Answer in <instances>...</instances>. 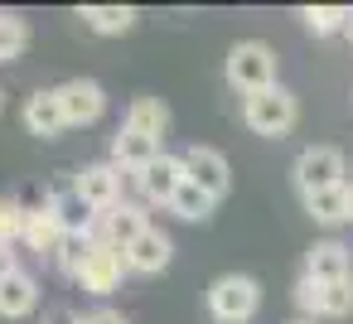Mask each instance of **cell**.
I'll list each match as a JSON object with an SVG mask.
<instances>
[{
    "instance_id": "cell-33",
    "label": "cell",
    "mask_w": 353,
    "mask_h": 324,
    "mask_svg": "<svg viewBox=\"0 0 353 324\" xmlns=\"http://www.w3.org/2000/svg\"><path fill=\"white\" fill-rule=\"evenodd\" d=\"M348 34H353V20H348Z\"/></svg>"
},
{
    "instance_id": "cell-21",
    "label": "cell",
    "mask_w": 353,
    "mask_h": 324,
    "mask_svg": "<svg viewBox=\"0 0 353 324\" xmlns=\"http://www.w3.org/2000/svg\"><path fill=\"white\" fill-rule=\"evenodd\" d=\"M92 252H97V237H92V232H68L54 261H59V266H63V271L78 281V276H83V266L92 261Z\"/></svg>"
},
{
    "instance_id": "cell-24",
    "label": "cell",
    "mask_w": 353,
    "mask_h": 324,
    "mask_svg": "<svg viewBox=\"0 0 353 324\" xmlns=\"http://www.w3.org/2000/svg\"><path fill=\"white\" fill-rule=\"evenodd\" d=\"M30 49V25L15 15H0V63H10Z\"/></svg>"
},
{
    "instance_id": "cell-10",
    "label": "cell",
    "mask_w": 353,
    "mask_h": 324,
    "mask_svg": "<svg viewBox=\"0 0 353 324\" xmlns=\"http://www.w3.org/2000/svg\"><path fill=\"white\" fill-rule=\"evenodd\" d=\"M141 232H150L145 213H141L136 203H117L112 213H102V218H97V232H92V237H97V242H112V247H121V252H126Z\"/></svg>"
},
{
    "instance_id": "cell-19",
    "label": "cell",
    "mask_w": 353,
    "mask_h": 324,
    "mask_svg": "<svg viewBox=\"0 0 353 324\" xmlns=\"http://www.w3.org/2000/svg\"><path fill=\"white\" fill-rule=\"evenodd\" d=\"M126 126L150 136V141H165V126H170V107L160 97H136L131 112H126Z\"/></svg>"
},
{
    "instance_id": "cell-29",
    "label": "cell",
    "mask_w": 353,
    "mask_h": 324,
    "mask_svg": "<svg viewBox=\"0 0 353 324\" xmlns=\"http://www.w3.org/2000/svg\"><path fill=\"white\" fill-rule=\"evenodd\" d=\"M20 266H15V252L10 247H0V281H6V276H15Z\"/></svg>"
},
{
    "instance_id": "cell-2",
    "label": "cell",
    "mask_w": 353,
    "mask_h": 324,
    "mask_svg": "<svg viewBox=\"0 0 353 324\" xmlns=\"http://www.w3.org/2000/svg\"><path fill=\"white\" fill-rule=\"evenodd\" d=\"M256 305H261V285L252 276H218L208 290V310L218 324H242L256 314Z\"/></svg>"
},
{
    "instance_id": "cell-18",
    "label": "cell",
    "mask_w": 353,
    "mask_h": 324,
    "mask_svg": "<svg viewBox=\"0 0 353 324\" xmlns=\"http://www.w3.org/2000/svg\"><path fill=\"white\" fill-rule=\"evenodd\" d=\"M305 213L314 218V223H348L353 218V203H348V184H339V189H319V194H305Z\"/></svg>"
},
{
    "instance_id": "cell-23",
    "label": "cell",
    "mask_w": 353,
    "mask_h": 324,
    "mask_svg": "<svg viewBox=\"0 0 353 324\" xmlns=\"http://www.w3.org/2000/svg\"><path fill=\"white\" fill-rule=\"evenodd\" d=\"M300 20L310 25V34H339V30H348V20H353V10H339V6H310V10H300Z\"/></svg>"
},
{
    "instance_id": "cell-12",
    "label": "cell",
    "mask_w": 353,
    "mask_h": 324,
    "mask_svg": "<svg viewBox=\"0 0 353 324\" xmlns=\"http://www.w3.org/2000/svg\"><path fill=\"white\" fill-rule=\"evenodd\" d=\"M165 150H160V141H150V136H141V131H131V126H121L117 136H112V165H121L126 174H141L150 160H160Z\"/></svg>"
},
{
    "instance_id": "cell-31",
    "label": "cell",
    "mask_w": 353,
    "mask_h": 324,
    "mask_svg": "<svg viewBox=\"0 0 353 324\" xmlns=\"http://www.w3.org/2000/svg\"><path fill=\"white\" fill-rule=\"evenodd\" d=\"M348 203H353V189H348Z\"/></svg>"
},
{
    "instance_id": "cell-25",
    "label": "cell",
    "mask_w": 353,
    "mask_h": 324,
    "mask_svg": "<svg viewBox=\"0 0 353 324\" xmlns=\"http://www.w3.org/2000/svg\"><path fill=\"white\" fill-rule=\"evenodd\" d=\"M319 310L334 314V319L348 314V310H353V281H334V285H324V290H319Z\"/></svg>"
},
{
    "instance_id": "cell-3",
    "label": "cell",
    "mask_w": 353,
    "mask_h": 324,
    "mask_svg": "<svg viewBox=\"0 0 353 324\" xmlns=\"http://www.w3.org/2000/svg\"><path fill=\"white\" fill-rule=\"evenodd\" d=\"M242 117H247V126H252L256 136H285V131L295 126V97L276 83V88H266V92L247 97Z\"/></svg>"
},
{
    "instance_id": "cell-9",
    "label": "cell",
    "mask_w": 353,
    "mask_h": 324,
    "mask_svg": "<svg viewBox=\"0 0 353 324\" xmlns=\"http://www.w3.org/2000/svg\"><path fill=\"white\" fill-rule=\"evenodd\" d=\"M184 155H160V160H150L141 174H136V184H141V194L150 199V203H165L170 208V199L184 189Z\"/></svg>"
},
{
    "instance_id": "cell-27",
    "label": "cell",
    "mask_w": 353,
    "mask_h": 324,
    "mask_svg": "<svg viewBox=\"0 0 353 324\" xmlns=\"http://www.w3.org/2000/svg\"><path fill=\"white\" fill-rule=\"evenodd\" d=\"M319 290H324L319 281H310V276H300V281H295V305H300L305 314H324V310H319Z\"/></svg>"
},
{
    "instance_id": "cell-20",
    "label": "cell",
    "mask_w": 353,
    "mask_h": 324,
    "mask_svg": "<svg viewBox=\"0 0 353 324\" xmlns=\"http://www.w3.org/2000/svg\"><path fill=\"white\" fill-rule=\"evenodd\" d=\"M83 20H88V30H97V34H126V30L136 25V10H131V6H88Z\"/></svg>"
},
{
    "instance_id": "cell-30",
    "label": "cell",
    "mask_w": 353,
    "mask_h": 324,
    "mask_svg": "<svg viewBox=\"0 0 353 324\" xmlns=\"http://www.w3.org/2000/svg\"><path fill=\"white\" fill-rule=\"evenodd\" d=\"M44 324H83V319H78V314H73V310H54V314H49V319H44Z\"/></svg>"
},
{
    "instance_id": "cell-17",
    "label": "cell",
    "mask_w": 353,
    "mask_h": 324,
    "mask_svg": "<svg viewBox=\"0 0 353 324\" xmlns=\"http://www.w3.org/2000/svg\"><path fill=\"white\" fill-rule=\"evenodd\" d=\"M34 300H39V285H34V276H30V271H15V276L0 281V314H6V319L30 314V310H34Z\"/></svg>"
},
{
    "instance_id": "cell-22",
    "label": "cell",
    "mask_w": 353,
    "mask_h": 324,
    "mask_svg": "<svg viewBox=\"0 0 353 324\" xmlns=\"http://www.w3.org/2000/svg\"><path fill=\"white\" fill-rule=\"evenodd\" d=\"M213 203H218L213 194H203L199 184H189V179H184V189H179L174 199H170V213H179V218L199 223V218H208V213H213Z\"/></svg>"
},
{
    "instance_id": "cell-11",
    "label": "cell",
    "mask_w": 353,
    "mask_h": 324,
    "mask_svg": "<svg viewBox=\"0 0 353 324\" xmlns=\"http://www.w3.org/2000/svg\"><path fill=\"white\" fill-rule=\"evenodd\" d=\"M59 97H63L68 126H88V121H97L102 107H107V97H102V88H97L92 78H73V83H63Z\"/></svg>"
},
{
    "instance_id": "cell-8",
    "label": "cell",
    "mask_w": 353,
    "mask_h": 324,
    "mask_svg": "<svg viewBox=\"0 0 353 324\" xmlns=\"http://www.w3.org/2000/svg\"><path fill=\"white\" fill-rule=\"evenodd\" d=\"M184 174H189V184H199V189L213 194V199H223L228 184H232L228 160H223L213 145H189V150H184Z\"/></svg>"
},
{
    "instance_id": "cell-16",
    "label": "cell",
    "mask_w": 353,
    "mask_h": 324,
    "mask_svg": "<svg viewBox=\"0 0 353 324\" xmlns=\"http://www.w3.org/2000/svg\"><path fill=\"white\" fill-rule=\"evenodd\" d=\"M170 256H174V247H170V237H165L160 227L141 232V237L126 247V261H131V271H145V276L165 271V266H170Z\"/></svg>"
},
{
    "instance_id": "cell-14",
    "label": "cell",
    "mask_w": 353,
    "mask_h": 324,
    "mask_svg": "<svg viewBox=\"0 0 353 324\" xmlns=\"http://www.w3.org/2000/svg\"><path fill=\"white\" fill-rule=\"evenodd\" d=\"M63 223H59V213L49 208V203H39V208H30L25 213V242H30V252H49V256H59V247H63Z\"/></svg>"
},
{
    "instance_id": "cell-6",
    "label": "cell",
    "mask_w": 353,
    "mask_h": 324,
    "mask_svg": "<svg viewBox=\"0 0 353 324\" xmlns=\"http://www.w3.org/2000/svg\"><path fill=\"white\" fill-rule=\"evenodd\" d=\"M49 208L59 213V223H63V232H97V208L78 194V174H63L59 184H54V199H49Z\"/></svg>"
},
{
    "instance_id": "cell-7",
    "label": "cell",
    "mask_w": 353,
    "mask_h": 324,
    "mask_svg": "<svg viewBox=\"0 0 353 324\" xmlns=\"http://www.w3.org/2000/svg\"><path fill=\"white\" fill-rule=\"evenodd\" d=\"M126 271H131L126 252H121V247H112V242H97V252H92V261L83 266L78 285H83L88 295H112V290L121 285V276H126Z\"/></svg>"
},
{
    "instance_id": "cell-5",
    "label": "cell",
    "mask_w": 353,
    "mask_h": 324,
    "mask_svg": "<svg viewBox=\"0 0 353 324\" xmlns=\"http://www.w3.org/2000/svg\"><path fill=\"white\" fill-rule=\"evenodd\" d=\"M131 174L121 170V165H88V170H78V194L97 208V213H112L117 203H121V184H126Z\"/></svg>"
},
{
    "instance_id": "cell-15",
    "label": "cell",
    "mask_w": 353,
    "mask_h": 324,
    "mask_svg": "<svg viewBox=\"0 0 353 324\" xmlns=\"http://www.w3.org/2000/svg\"><path fill=\"white\" fill-rule=\"evenodd\" d=\"M305 276L319 281V285L348 281V247H343V242H314V247L305 252Z\"/></svg>"
},
{
    "instance_id": "cell-26",
    "label": "cell",
    "mask_w": 353,
    "mask_h": 324,
    "mask_svg": "<svg viewBox=\"0 0 353 324\" xmlns=\"http://www.w3.org/2000/svg\"><path fill=\"white\" fill-rule=\"evenodd\" d=\"M15 237H25V208L15 199H0V247H10Z\"/></svg>"
},
{
    "instance_id": "cell-13",
    "label": "cell",
    "mask_w": 353,
    "mask_h": 324,
    "mask_svg": "<svg viewBox=\"0 0 353 324\" xmlns=\"http://www.w3.org/2000/svg\"><path fill=\"white\" fill-rule=\"evenodd\" d=\"M25 126H30L34 136H59V131L68 126V112H63L59 88H39V92L25 102Z\"/></svg>"
},
{
    "instance_id": "cell-32",
    "label": "cell",
    "mask_w": 353,
    "mask_h": 324,
    "mask_svg": "<svg viewBox=\"0 0 353 324\" xmlns=\"http://www.w3.org/2000/svg\"><path fill=\"white\" fill-rule=\"evenodd\" d=\"M295 324H310V319H295Z\"/></svg>"
},
{
    "instance_id": "cell-28",
    "label": "cell",
    "mask_w": 353,
    "mask_h": 324,
    "mask_svg": "<svg viewBox=\"0 0 353 324\" xmlns=\"http://www.w3.org/2000/svg\"><path fill=\"white\" fill-rule=\"evenodd\" d=\"M83 324H126L117 310H92V314H83Z\"/></svg>"
},
{
    "instance_id": "cell-4",
    "label": "cell",
    "mask_w": 353,
    "mask_h": 324,
    "mask_svg": "<svg viewBox=\"0 0 353 324\" xmlns=\"http://www.w3.org/2000/svg\"><path fill=\"white\" fill-rule=\"evenodd\" d=\"M295 184L300 194H319V189H339L343 184V155L334 145H310L295 160Z\"/></svg>"
},
{
    "instance_id": "cell-1",
    "label": "cell",
    "mask_w": 353,
    "mask_h": 324,
    "mask_svg": "<svg viewBox=\"0 0 353 324\" xmlns=\"http://www.w3.org/2000/svg\"><path fill=\"white\" fill-rule=\"evenodd\" d=\"M228 83H232L237 92H247V97L276 88V54H271L266 44H256V39L237 44V49L228 54Z\"/></svg>"
}]
</instances>
